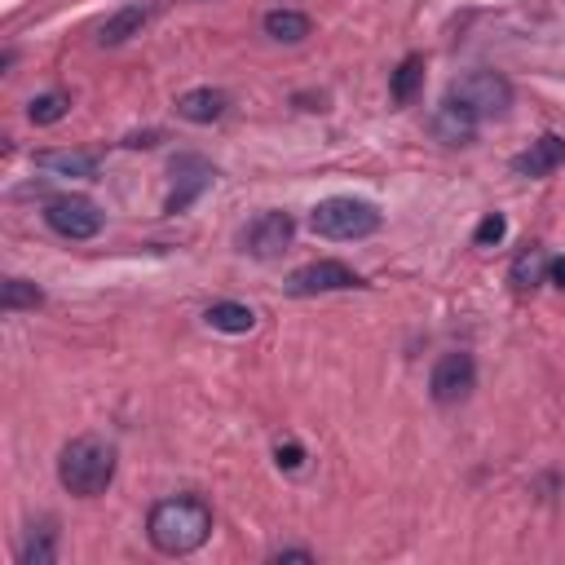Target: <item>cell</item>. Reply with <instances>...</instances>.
I'll use <instances>...</instances> for the list:
<instances>
[{"label":"cell","instance_id":"7a4b0ae2","mask_svg":"<svg viewBox=\"0 0 565 565\" xmlns=\"http://www.w3.org/2000/svg\"><path fill=\"white\" fill-rule=\"evenodd\" d=\"M115 468H119V450H115V441H106L97 433H84V437L66 441L62 455H57V481L75 499L106 494L110 481H115Z\"/></svg>","mask_w":565,"mask_h":565},{"label":"cell","instance_id":"44dd1931","mask_svg":"<svg viewBox=\"0 0 565 565\" xmlns=\"http://www.w3.org/2000/svg\"><path fill=\"white\" fill-rule=\"evenodd\" d=\"M66 110H71V97H66V93H40V97H31V106H26V119H31V124H57Z\"/></svg>","mask_w":565,"mask_h":565},{"label":"cell","instance_id":"8992f818","mask_svg":"<svg viewBox=\"0 0 565 565\" xmlns=\"http://www.w3.org/2000/svg\"><path fill=\"white\" fill-rule=\"evenodd\" d=\"M472 388H477V362H472V353L450 349V353H441V358L433 362L428 393H433L437 406H455V402H463Z\"/></svg>","mask_w":565,"mask_h":565},{"label":"cell","instance_id":"484cf974","mask_svg":"<svg viewBox=\"0 0 565 565\" xmlns=\"http://www.w3.org/2000/svg\"><path fill=\"white\" fill-rule=\"evenodd\" d=\"M159 141V132H132L124 146H132V150H141V146H154Z\"/></svg>","mask_w":565,"mask_h":565},{"label":"cell","instance_id":"cb8c5ba5","mask_svg":"<svg viewBox=\"0 0 565 565\" xmlns=\"http://www.w3.org/2000/svg\"><path fill=\"white\" fill-rule=\"evenodd\" d=\"M547 282H552L556 291H565V256H552V260H547Z\"/></svg>","mask_w":565,"mask_h":565},{"label":"cell","instance_id":"277c9868","mask_svg":"<svg viewBox=\"0 0 565 565\" xmlns=\"http://www.w3.org/2000/svg\"><path fill=\"white\" fill-rule=\"evenodd\" d=\"M450 97H459L481 124L486 119H503L512 110V84H508V75H499L490 66H477L463 79H455L450 84Z\"/></svg>","mask_w":565,"mask_h":565},{"label":"cell","instance_id":"4fadbf2b","mask_svg":"<svg viewBox=\"0 0 565 565\" xmlns=\"http://www.w3.org/2000/svg\"><path fill=\"white\" fill-rule=\"evenodd\" d=\"M146 22H150V4H124V9H115V13L97 26V44H102V49H115V44L132 40Z\"/></svg>","mask_w":565,"mask_h":565},{"label":"cell","instance_id":"ba28073f","mask_svg":"<svg viewBox=\"0 0 565 565\" xmlns=\"http://www.w3.org/2000/svg\"><path fill=\"white\" fill-rule=\"evenodd\" d=\"M362 278L344 260H309L287 278V296H327V291H353Z\"/></svg>","mask_w":565,"mask_h":565},{"label":"cell","instance_id":"3957f363","mask_svg":"<svg viewBox=\"0 0 565 565\" xmlns=\"http://www.w3.org/2000/svg\"><path fill=\"white\" fill-rule=\"evenodd\" d=\"M309 230L318 238H335V243H353V238H371L380 230V207L353 194H335L313 203L309 212Z\"/></svg>","mask_w":565,"mask_h":565},{"label":"cell","instance_id":"7402d4cb","mask_svg":"<svg viewBox=\"0 0 565 565\" xmlns=\"http://www.w3.org/2000/svg\"><path fill=\"white\" fill-rule=\"evenodd\" d=\"M503 234H508V216L503 212H486L481 225L472 230V247H499Z\"/></svg>","mask_w":565,"mask_h":565},{"label":"cell","instance_id":"9c48e42d","mask_svg":"<svg viewBox=\"0 0 565 565\" xmlns=\"http://www.w3.org/2000/svg\"><path fill=\"white\" fill-rule=\"evenodd\" d=\"M172 177H177V185H172V194H168V203H163L168 216L185 212V207L216 181V168H212L207 159H199V154H181V159H172Z\"/></svg>","mask_w":565,"mask_h":565},{"label":"cell","instance_id":"5b68a950","mask_svg":"<svg viewBox=\"0 0 565 565\" xmlns=\"http://www.w3.org/2000/svg\"><path fill=\"white\" fill-rule=\"evenodd\" d=\"M44 225H49L53 234L71 238V243H84V238L102 234L106 216H102V207H97L93 199H84V194H62V199H49V203H44Z\"/></svg>","mask_w":565,"mask_h":565},{"label":"cell","instance_id":"d4e9b609","mask_svg":"<svg viewBox=\"0 0 565 565\" xmlns=\"http://www.w3.org/2000/svg\"><path fill=\"white\" fill-rule=\"evenodd\" d=\"M269 561H313V552L309 547H278Z\"/></svg>","mask_w":565,"mask_h":565},{"label":"cell","instance_id":"e0dca14e","mask_svg":"<svg viewBox=\"0 0 565 565\" xmlns=\"http://www.w3.org/2000/svg\"><path fill=\"white\" fill-rule=\"evenodd\" d=\"M260 26H265V35L278 40V44H300V40L309 35V18L296 13V9H269Z\"/></svg>","mask_w":565,"mask_h":565},{"label":"cell","instance_id":"5bb4252c","mask_svg":"<svg viewBox=\"0 0 565 565\" xmlns=\"http://www.w3.org/2000/svg\"><path fill=\"white\" fill-rule=\"evenodd\" d=\"M225 106H230V97L221 93V88H190V93H181L177 97V115L181 119H190V124H212V119H221L225 115Z\"/></svg>","mask_w":565,"mask_h":565},{"label":"cell","instance_id":"603a6c76","mask_svg":"<svg viewBox=\"0 0 565 565\" xmlns=\"http://www.w3.org/2000/svg\"><path fill=\"white\" fill-rule=\"evenodd\" d=\"M274 463H278L282 472H300V468H305V446L291 441V437L278 441V446H274Z\"/></svg>","mask_w":565,"mask_h":565},{"label":"cell","instance_id":"9a60e30c","mask_svg":"<svg viewBox=\"0 0 565 565\" xmlns=\"http://www.w3.org/2000/svg\"><path fill=\"white\" fill-rule=\"evenodd\" d=\"M203 322L212 331H225V335H247L256 327V309L252 305H238V300H216L203 309Z\"/></svg>","mask_w":565,"mask_h":565},{"label":"cell","instance_id":"30bf717a","mask_svg":"<svg viewBox=\"0 0 565 565\" xmlns=\"http://www.w3.org/2000/svg\"><path fill=\"white\" fill-rule=\"evenodd\" d=\"M477 128H481V119L459 102V97H441L437 102V110H433V137L437 141H446V146H468L472 137H477Z\"/></svg>","mask_w":565,"mask_h":565},{"label":"cell","instance_id":"6da1fadb","mask_svg":"<svg viewBox=\"0 0 565 565\" xmlns=\"http://www.w3.org/2000/svg\"><path fill=\"white\" fill-rule=\"evenodd\" d=\"M146 539L163 556H190L212 539V503L199 494L159 499L146 516Z\"/></svg>","mask_w":565,"mask_h":565},{"label":"cell","instance_id":"7c38bea8","mask_svg":"<svg viewBox=\"0 0 565 565\" xmlns=\"http://www.w3.org/2000/svg\"><path fill=\"white\" fill-rule=\"evenodd\" d=\"M561 163H565V137L561 132H543L521 154H512V172L516 177H552Z\"/></svg>","mask_w":565,"mask_h":565},{"label":"cell","instance_id":"52a82bcc","mask_svg":"<svg viewBox=\"0 0 565 565\" xmlns=\"http://www.w3.org/2000/svg\"><path fill=\"white\" fill-rule=\"evenodd\" d=\"M291 238H296L291 212L269 207V212H260V216L238 234V247H243L247 256H256V260H274V256H282V252L291 247Z\"/></svg>","mask_w":565,"mask_h":565},{"label":"cell","instance_id":"8fae6325","mask_svg":"<svg viewBox=\"0 0 565 565\" xmlns=\"http://www.w3.org/2000/svg\"><path fill=\"white\" fill-rule=\"evenodd\" d=\"M35 172L57 177V181H93L97 177V154L93 150H75V146L40 150L35 154Z\"/></svg>","mask_w":565,"mask_h":565},{"label":"cell","instance_id":"d6986e66","mask_svg":"<svg viewBox=\"0 0 565 565\" xmlns=\"http://www.w3.org/2000/svg\"><path fill=\"white\" fill-rule=\"evenodd\" d=\"M419 84H424V57L411 53V57L397 62V71H393V79H388V97H393L397 106H406V102L419 93Z\"/></svg>","mask_w":565,"mask_h":565},{"label":"cell","instance_id":"ffe728a7","mask_svg":"<svg viewBox=\"0 0 565 565\" xmlns=\"http://www.w3.org/2000/svg\"><path fill=\"white\" fill-rule=\"evenodd\" d=\"M40 305H44V291H40L31 278H4V282H0V309H4V313L40 309Z\"/></svg>","mask_w":565,"mask_h":565},{"label":"cell","instance_id":"2e32d148","mask_svg":"<svg viewBox=\"0 0 565 565\" xmlns=\"http://www.w3.org/2000/svg\"><path fill=\"white\" fill-rule=\"evenodd\" d=\"M547 252L539 247V243H530L525 252H516V260H512V269H508V278H512V287L516 291H534L539 282H547Z\"/></svg>","mask_w":565,"mask_h":565},{"label":"cell","instance_id":"ac0fdd59","mask_svg":"<svg viewBox=\"0 0 565 565\" xmlns=\"http://www.w3.org/2000/svg\"><path fill=\"white\" fill-rule=\"evenodd\" d=\"M18 561H22V565H53V561H57V530H53V521L31 525V534H26L22 552H18Z\"/></svg>","mask_w":565,"mask_h":565}]
</instances>
